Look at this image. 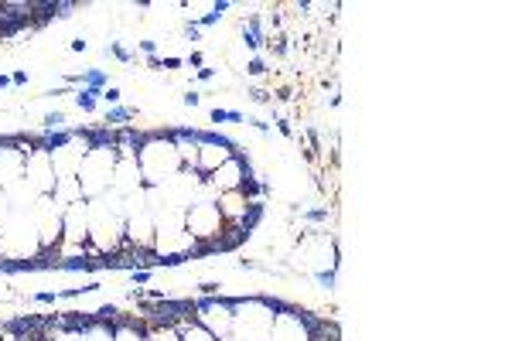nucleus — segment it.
I'll list each match as a JSON object with an SVG mask.
<instances>
[{"instance_id":"obj_22","label":"nucleus","mask_w":512,"mask_h":341,"mask_svg":"<svg viewBox=\"0 0 512 341\" xmlns=\"http://www.w3.org/2000/svg\"><path fill=\"white\" fill-rule=\"evenodd\" d=\"M144 341H181V331H178V328H171V324H161V328L147 331Z\"/></svg>"},{"instance_id":"obj_9","label":"nucleus","mask_w":512,"mask_h":341,"mask_svg":"<svg viewBox=\"0 0 512 341\" xmlns=\"http://www.w3.org/2000/svg\"><path fill=\"white\" fill-rule=\"evenodd\" d=\"M185 229L195 243H212V239H222L226 219H222L216 202H195L192 209L185 212Z\"/></svg>"},{"instance_id":"obj_21","label":"nucleus","mask_w":512,"mask_h":341,"mask_svg":"<svg viewBox=\"0 0 512 341\" xmlns=\"http://www.w3.org/2000/svg\"><path fill=\"white\" fill-rule=\"evenodd\" d=\"M181 341H219L216 335H212V331H205L202 324L198 321H188V324H181Z\"/></svg>"},{"instance_id":"obj_2","label":"nucleus","mask_w":512,"mask_h":341,"mask_svg":"<svg viewBox=\"0 0 512 341\" xmlns=\"http://www.w3.org/2000/svg\"><path fill=\"white\" fill-rule=\"evenodd\" d=\"M137 164L144 174V188H161L164 181H171L178 171H185L175 147V137H151L137 147Z\"/></svg>"},{"instance_id":"obj_3","label":"nucleus","mask_w":512,"mask_h":341,"mask_svg":"<svg viewBox=\"0 0 512 341\" xmlns=\"http://www.w3.org/2000/svg\"><path fill=\"white\" fill-rule=\"evenodd\" d=\"M41 253L38 222L31 209H14L7 219L4 232H0V260H18V266H28Z\"/></svg>"},{"instance_id":"obj_30","label":"nucleus","mask_w":512,"mask_h":341,"mask_svg":"<svg viewBox=\"0 0 512 341\" xmlns=\"http://www.w3.org/2000/svg\"><path fill=\"white\" fill-rule=\"evenodd\" d=\"M11 341H41V338H35V335H21V338H11Z\"/></svg>"},{"instance_id":"obj_13","label":"nucleus","mask_w":512,"mask_h":341,"mask_svg":"<svg viewBox=\"0 0 512 341\" xmlns=\"http://www.w3.org/2000/svg\"><path fill=\"white\" fill-rule=\"evenodd\" d=\"M267 341H315V328L297 311H277Z\"/></svg>"},{"instance_id":"obj_12","label":"nucleus","mask_w":512,"mask_h":341,"mask_svg":"<svg viewBox=\"0 0 512 341\" xmlns=\"http://www.w3.org/2000/svg\"><path fill=\"white\" fill-rule=\"evenodd\" d=\"M31 215L38 222V236H41V249H52L62 243V212L55 209L52 195H41L35 205H31Z\"/></svg>"},{"instance_id":"obj_19","label":"nucleus","mask_w":512,"mask_h":341,"mask_svg":"<svg viewBox=\"0 0 512 341\" xmlns=\"http://www.w3.org/2000/svg\"><path fill=\"white\" fill-rule=\"evenodd\" d=\"M52 202H55V209H59L62 215H65V209H69V205L86 202V198H82V185H79V178H59V181H55Z\"/></svg>"},{"instance_id":"obj_5","label":"nucleus","mask_w":512,"mask_h":341,"mask_svg":"<svg viewBox=\"0 0 512 341\" xmlns=\"http://www.w3.org/2000/svg\"><path fill=\"white\" fill-rule=\"evenodd\" d=\"M198 243L188 236L185 229V212L175 209H154V253L164 260H181V256L192 253Z\"/></svg>"},{"instance_id":"obj_20","label":"nucleus","mask_w":512,"mask_h":341,"mask_svg":"<svg viewBox=\"0 0 512 341\" xmlns=\"http://www.w3.org/2000/svg\"><path fill=\"white\" fill-rule=\"evenodd\" d=\"M7 198H11V209H31V205L41 198V191L31 185V181H18L14 188H7Z\"/></svg>"},{"instance_id":"obj_8","label":"nucleus","mask_w":512,"mask_h":341,"mask_svg":"<svg viewBox=\"0 0 512 341\" xmlns=\"http://www.w3.org/2000/svg\"><path fill=\"white\" fill-rule=\"evenodd\" d=\"M48 157H52V171H55V181L59 178H76L79 168H82V157L93 151V140L86 137H55L48 140Z\"/></svg>"},{"instance_id":"obj_10","label":"nucleus","mask_w":512,"mask_h":341,"mask_svg":"<svg viewBox=\"0 0 512 341\" xmlns=\"http://www.w3.org/2000/svg\"><path fill=\"white\" fill-rule=\"evenodd\" d=\"M62 246L65 253H86L89 246V205L76 202L62 215Z\"/></svg>"},{"instance_id":"obj_29","label":"nucleus","mask_w":512,"mask_h":341,"mask_svg":"<svg viewBox=\"0 0 512 341\" xmlns=\"http://www.w3.org/2000/svg\"><path fill=\"white\" fill-rule=\"evenodd\" d=\"M140 48H144L147 55H154V52H158V45H154V41H140Z\"/></svg>"},{"instance_id":"obj_24","label":"nucleus","mask_w":512,"mask_h":341,"mask_svg":"<svg viewBox=\"0 0 512 341\" xmlns=\"http://www.w3.org/2000/svg\"><path fill=\"white\" fill-rule=\"evenodd\" d=\"M113 341H144V331L123 324V328H113Z\"/></svg>"},{"instance_id":"obj_14","label":"nucleus","mask_w":512,"mask_h":341,"mask_svg":"<svg viewBox=\"0 0 512 341\" xmlns=\"http://www.w3.org/2000/svg\"><path fill=\"white\" fill-rule=\"evenodd\" d=\"M24 181H31L41 195H52L55 191V171H52V157L45 147H28V161H24Z\"/></svg>"},{"instance_id":"obj_25","label":"nucleus","mask_w":512,"mask_h":341,"mask_svg":"<svg viewBox=\"0 0 512 341\" xmlns=\"http://www.w3.org/2000/svg\"><path fill=\"white\" fill-rule=\"evenodd\" d=\"M11 198H7V191H0V232H4L7 226V219H11Z\"/></svg>"},{"instance_id":"obj_27","label":"nucleus","mask_w":512,"mask_h":341,"mask_svg":"<svg viewBox=\"0 0 512 341\" xmlns=\"http://www.w3.org/2000/svg\"><path fill=\"white\" fill-rule=\"evenodd\" d=\"M103 99H106V103H120V89H106Z\"/></svg>"},{"instance_id":"obj_15","label":"nucleus","mask_w":512,"mask_h":341,"mask_svg":"<svg viewBox=\"0 0 512 341\" xmlns=\"http://www.w3.org/2000/svg\"><path fill=\"white\" fill-rule=\"evenodd\" d=\"M137 188H144V174H140L137 154H120L117 157V168H113L110 191H117L120 198H127V195H134Z\"/></svg>"},{"instance_id":"obj_1","label":"nucleus","mask_w":512,"mask_h":341,"mask_svg":"<svg viewBox=\"0 0 512 341\" xmlns=\"http://www.w3.org/2000/svg\"><path fill=\"white\" fill-rule=\"evenodd\" d=\"M89 205V246L96 253H117L127 239V215H123V198L117 191H103Z\"/></svg>"},{"instance_id":"obj_6","label":"nucleus","mask_w":512,"mask_h":341,"mask_svg":"<svg viewBox=\"0 0 512 341\" xmlns=\"http://www.w3.org/2000/svg\"><path fill=\"white\" fill-rule=\"evenodd\" d=\"M117 147L110 144H93V151L82 157V168H79V185H82V198L93 202L103 191H110V181H113V168H117Z\"/></svg>"},{"instance_id":"obj_11","label":"nucleus","mask_w":512,"mask_h":341,"mask_svg":"<svg viewBox=\"0 0 512 341\" xmlns=\"http://www.w3.org/2000/svg\"><path fill=\"white\" fill-rule=\"evenodd\" d=\"M195 321L202 324L205 331H212L219 341H226L229 331H233V304L219 301V297H212V301H198L195 304Z\"/></svg>"},{"instance_id":"obj_4","label":"nucleus","mask_w":512,"mask_h":341,"mask_svg":"<svg viewBox=\"0 0 512 341\" xmlns=\"http://www.w3.org/2000/svg\"><path fill=\"white\" fill-rule=\"evenodd\" d=\"M277 304L263 301V297H246L233 304V331L226 341H267L274 328Z\"/></svg>"},{"instance_id":"obj_17","label":"nucleus","mask_w":512,"mask_h":341,"mask_svg":"<svg viewBox=\"0 0 512 341\" xmlns=\"http://www.w3.org/2000/svg\"><path fill=\"white\" fill-rule=\"evenodd\" d=\"M205 181H209V185L216 188V195H226V191H243V188H246V181H250V178H246L243 161H239V157L233 154L226 164H222V168L212 171Z\"/></svg>"},{"instance_id":"obj_28","label":"nucleus","mask_w":512,"mask_h":341,"mask_svg":"<svg viewBox=\"0 0 512 341\" xmlns=\"http://www.w3.org/2000/svg\"><path fill=\"white\" fill-rule=\"evenodd\" d=\"M147 280H151V273H147V270L134 273V284H147Z\"/></svg>"},{"instance_id":"obj_18","label":"nucleus","mask_w":512,"mask_h":341,"mask_svg":"<svg viewBox=\"0 0 512 341\" xmlns=\"http://www.w3.org/2000/svg\"><path fill=\"white\" fill-rule=\"evenodd\" d=\"M229 140H198V164L195 171L202 174V178H209L212 171L222 168V164L233 157V151H229Z\"/></svg>"},{"instance_id":"obj_26","label":"nucleus","mask_w":512,"mask_h":341,"mask_svg":"<svg viewBox=\"0 0 512 341\" xmlns=\"http://www.w3.org/2000/svg\"><path fill=\"white\" fill-rule=\"evenodd\" d=\"M48 341H79V328H55V335Z\"/></svg>"},{"instance_id":"obj_16","label":"nucleus","mask_w":512,"mask_h":341,"mask_svg":"<svg viewBox=\"0 0 512 341\" xmlns=\"http://www.w3.org/2000/svg\"><path fill=\"white\" fill-rule=\"evenodd\" d=\"M24 161L28 151L18 144H0V191L14 188L24 178Z\"/></svg>"},{"instance_id":"obj_23","label":"nucleus","mask_w":512,"mask_h":341,"mask_svg":"<svg viewBox=\"0 0 512 341\" xmlns=\"http://www.w3.org/2000/svg\"><path fill=\"white\" fill-rule=\"evenodd\" d=\"M96 89H79L76 93V103H79V110H86V113H93L96 110Z\"/></svg>"},{"instance_id":"obj_7","label":"nucleus","mask_w":512,"mask_h":341,"mask_svg":"<svg viewBox=\"0 0 512 341\" xmlns=\"http://www.w3.org/2000/svg\"><path fill=\"white\" fill-rule=\"evenodd\" d=\"M294 260L308 273H315V277H325V273H335V266H338V246L325 232H308V236L301 239V246H297Z\"/></svg>"}]
</instances>
